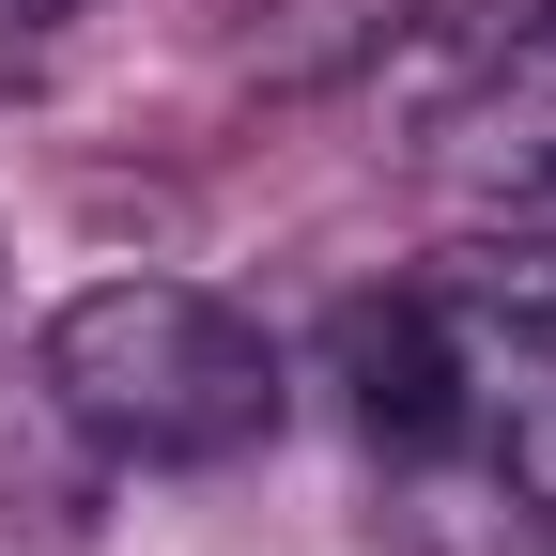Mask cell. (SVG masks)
<instances>
[{
    "label": "cell",
    "mask_w": 556,
    "mask_h": 556,
    "mask_svg": "<svg viewBox=\"0 0 556 556\" xmlns=\"http://www.w3.org/2000/svg\"><path fill=\"white\" fill-rule=\"evenodd\" d=\"M31 387L109 464H232L278 433V340L201 278H93L31 340Z\"/></svg>",
    "instance_id": "6da1fadb"
},
{
    "label": "cell",
    "mask_w": 556,
    "mask_h": 556,
    "mask_svg": "<svg viewBox=\"0 0 556 556\" xmlns=\"http://www.w3.org/2000/svg\"><path fill=\"white\" fill-rule=\"evenodd\" d=\"M340 371H356L371 448L464 464V325H448L433 278H417V294H356V309H340Z\"/></svg>",
    "instance_id": "7a4b0ae2"
},
{
    "label": "cell",
    "mask_w": 556,
    "mask_h": 556,
    "mask_svg": "<svg viewBox=\"0 0 556 556\" xmlns=\"http://www.w3.org/2000/svg\"><path fill=\"white\" fill-rule=\"evenodd\" d=\"M417 556H556V510H541V495H510V479L479 464V479H433Z\"/></svg>",
    "instance_id": "3957f363"
},
{
    "label": "cell",
    "mask_w": 556,
    "mask_h": 556,
    "mask_svg": "<svg viewBox=\"0 0 556 556\" xmlns=\"http://www.w3.org/2000/svg\"><path fill=\"white\" fill-rule=\"evenodd\" d=\"M0 16H16V31H62V16H93V0H0Z\"/></svg>",
    "instance_id": "277c9868"
}]
</instances>
